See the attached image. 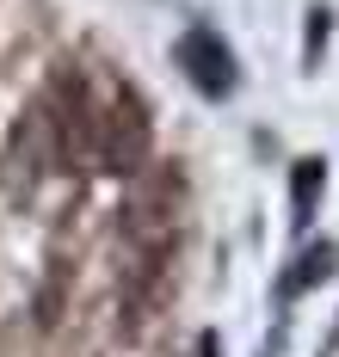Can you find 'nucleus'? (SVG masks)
<instances>
[{
  "label": "nucleus",
  "mask_w": 339,
  "mask_h": 357,
  "mask_svg": "<svg viewBox=\"0 0 339 357\" xmlns=\"http://www.w3.org/2000/svg\"><path fill=\"white\" fill-rule=\"evenodd\" d=\"M50 142H56V154H62L68 167L99 160V111H93L86 80H80L75 68H62L56 86H50Z\"/></svg>",
  "instance_id": "f257e3e1"
},
{
  "label": "nucleus",
  "mask_w": 339,
  "mask_h": 357,
  "mask_svg": "<svg viewBox=\"0 0 339 357\" xmlns=\"http://www.w3.org/2000/svg\"><path fill=\"white\" fill-rule=\"evenodd\" d=\"M315 191H321V160H302L296 167V215H308V204H315Z\"/></svg>",
  "instance_id": "39448f33"
},
{
  "label": "nucleus",
  "mask_w": 339,
  "mask_h": 357,
  "mask_svg": "<svg viewBox=\"0 0 339 357\" xmlns=\"http://www.w3.org/2000/svg\"><path fill=\"white\" fill-rule=\"evenodd\" d=\"M204 357H216V339H204Z\"/></svg>",
  "instance_id": "423d86ee"
},
{
  "label": "nucleus",
  "mask_w": 339,
  "mask_h": 357,
  "mask_svg": "<svg viewBox=\"0 0 339 357\" xmlns=\"http://www.w3.org/2000/svg\"><path fill=\"white\" fill-rule=\"evenodd\" d=\"M142 154H149V111H142L136 93H117L112 111H99V160L130 173Z\"/></svg>",
  "instance_id": "f03ea898"
},
{
  "label": "nucleus",
  "mask_w": 339,
  "mask_h": 357,
  "mask_svg": "<svg viewBox=\"0 0 339 357\" xmlns=\"http://www.w3.org/2000/svg\"><path fill=\"white\" fill-rule=\"evenodd\" d=\"M179 62H186V74L210 93V99H228V93H234V56H228V43L216 31L197 25V31L179 43Z\"/></svg>",
  "instance_id": "7ed1b4c3"
},
{
  "label": "nucleus",
  "mask_w": 339,
  "mask_h": 357,
  "mask_svg": "<svg viewBox=\"0 0 339 357\" xmlns=\"http://www.w3.org/2000/svg\"><path fill=\"white\" fill-rule=\"evenodd\" d=\"M333 265H339V247H327V241H321V247H308L296 265H290V284H284V296H302V289H315L327 271H333Z\"/></svg>",
  "instance_id": "20e7f679"
}]
</instances>
